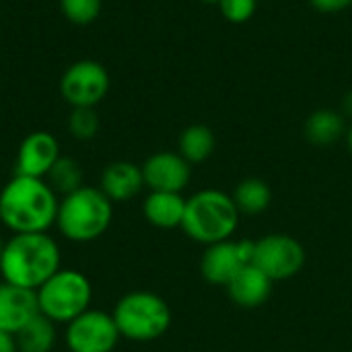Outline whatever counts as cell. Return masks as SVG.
Returning <instances> with one entry per match:
<instances>
[{"mask_svg": "<svg viewBox=\"0 0 352 352\" xmlns=\"http://www.w3.org/2000/svg\"><path fill=\"white\" fill-rule=\"evenodd\" d=\"M142 214L148 225L157 229H182L186 214V198L175 192H148L142 204Z\"/></svg>", "mask_w": 352, "mask_h": 352, "instance_id": "cell-16", "label": "cell"}, {"mask_svg": "<svg viewBox=\"0 0 352 352\" xmlns=\"http://www.w3.org/2000/svg\"><path fill=\"white\" fill-rule=\"evenodd\" d=\"M256 241L254 239H227L221 243L206 245L200 258V274L206 283L227 287L243 266L254 264Z\"/></svg>", "mask_w": 352, "mask_h": 352, "instance_id": "cell-9", "label": "cell"}, {"mask_svg": "<svg viewBox=\"0 0 352 352\" xmlns=\"http://www.w3.org/2000/svg\"><path fill=\"white\" fill-rule=\"evenodd\" d=\"M239 217L241 212L237 210L231 194L217 188H206L186 200L182 229L192 241L212 245L233 239L239 227Z\"/></svg>", "mask_w": 352, "mask_h": 352, "instance_id": "cell-3", "label": "cell"}, {"mask_svg": "<svg viewBox=\"0 0 352 352\" xmlns=\"http://www.w3.org/2000/svg\"><path fill=\"white\" fill-rule=\"evenodd\" d=\"M0 352H19L14 334H8V332L0 330Z\"/></svg>", "mask_w": 352, "mask_h": 352, "instance_id": "cell-26", "label": "cell"}, {"mask_svg": "<svg viewBox=\"0 0 352 352\" xmlns=\"http://www.w3.org/2000/svg\"><path fill=\"white\" fill-rule=\"evenodd\" d=\"M344 138H346V146H349V151L352 153V124L346 128V134H344Z\"/></svg>", "mask_w": 352, "mask_h": 352, "instance_id": "cell-28", "label": "cell"}, {"mask_svg": "<svg viewBox=\"0 0 352 352\" xmlns=\"http://www.w3.org/2000/svg\"><path fill=\"white\" fill-rule=\"evenodd\" d=\"M214 146H217L214 132L204 124H192V126L184 128V132L179 134V151L177 153L190 165H200L210 159V155L214 153Z\"/></svg>", "mask_w": 352, "mask_h": 352, "instance_id": "cell-19", "label": "cell"}, {"mask_svg": "<svg viewBox=\"0 0 352 352\" xmlns=\"http://www.w3.org/2000/svg\"><path fill=\"white\" fill-rule=\"evenodd\" d=\"M68 130L78 140H91L99 132V116L95 113V107H72Z\"/></svg>", "mask_w": 352, "mask_h": 352, "instance_id": "cell-22", "label": "cell"}, {"mask_svg": "<svg viewBox=\"0 0 352 352\" xmlns=\"http://www.w3.org/2000/svg\"><path fill=\"white\" fill-rule=\"evenodd\" d=\"M346 122L344 116L336 109L322 107L307 116L303 124L305 140L314 146H332L346 134Z\"/></svg>", "mask_w": 352, "mask_h": 352, "instance_id": "cell-17", "label": "cell"}, {"mask_svg": "<svg viewBox=\"0 0 352 352\" xmlns=\"http://www.w3.org/2000/svg\"><path fill=\"white\" fill-rule=\"evenodd\" d=\"M4 245H6V241H2V239H0V258H2V252H4Z\"/></svg>", "mask_w": 352, "mask_h": 352, "instance_id": "cell-29", "label": "cell"}, {"mask_svg": "<svg viewBox=\"0 0 352 352\" xmlns=\"http://www.w3.org/2000/svg\"><path fill=\"white\" fill-rule=\"evenodd\" d=\"M45 182L58 196H68L82 186V169L70 157H60L50 169Z\"/></svg>", "mask_w": 352, "mask_h": 352, "instance_id": "cell-21", "label": "cell"}, {"mask_svg": "<svg viewBox=\"0 0 352 352\" xmlns=\"http://www.w3.org/2000/svg\"><path fill=\"white\" fill-rule=\"evenodd\" d=\"M19 352H52L56 346V324L45 316H35L16 334Z\"/></svg>", "mask_w": 352, "mask_h": 352, "instance_id": "cell-20", "label": "cell"}, {"mask_svg": "<svg viewBox=\"0 0 352 352\" xmlns=\"http://www.w3.org/2000/svg\"><path fill=\"white\" fill-rule=\"evenodd\" d=\"M62 14L74 25H89L101 12V0H60Z\"/></svg>", "mask_w": 352, "mask_h": 352, "instance_id": "cell-23", "label": "cell"}, {"mask_svg": "<svg viewBox=\"0 0 352 352\" xmlns=\"http://www.w3.org/2000/svg\"><path fill=\"white\" fill-rule=\"evenodd\" d=\"M231 198H233V202L241 214L256 217V214H262L270 208L272 190L260 177H245L233 188Z\"/></svg>", "mask_w": 352, "mask_h": 352, "instance_id": "cell-18", "label": "cell"}, {"mask_svg": "<svg viewBox=\"0 0 352 352\" xmlns=\"http://www.w3.org/2000/svg\"><path fill=\"white\" fill-rule=\"evenodd\" d=\"M58 194L41 177L12 175L0 192V223L16 233H47L56 225Z\"/></svg>", "mask_w": 352, "mask_h": 352, "instance_id": "cell-1", "label": "cell"}, {"mask_svg": "<svg viewBox=\"0 0 352 352\" xmlns=\"http://www.w3.org/2000/svg\"><path fill=\"white\" fill-rule=\"evenodd\" d=\"M60 144L54 134L37 130L25 136L16 153L14 175H29L45 179L54 163L60 159Z\"/></svg>", "mask_w": 352, "mask_h": 352, "instance_id": "cell-12", "label": "cell"}, {"mask_svg": "<svg viewBox=\"0 0 352 352\" xmlns=\"http://www.w3.org/2000/svg\"><path fill=\"white\" fill-rule=\"evenodd\" d=\"M144 186L151 192H175L182 194L192 179V165L171 151H159L142 163Z\"/></svg>", "mask_w": 352, "mask_h": 352, "instance_id": "cell-11", "label": "cell"}, {"mask_svg": "<svg viewBox=\"0 0 352 352\" xmlns=\"http://www.w3.org/2000/svg\"><path fill=\"white\" fill-rule=\"evenodd\" d=\"M113 322L120 336L130 342H153L167 334L173 316L163 297L151 291H132L113 307Z\"/></svg>", "mask_w": 352, "mask_h": 352, "instance_id": "cell-5", "label": "cell"}, {"mask_svg": "<svg viewBox=\"0 0 352 352\" xmlns=\"http://www.w3.org/2000/svg\"><path fill=\"white\" fill-rule=\"evenodd\" d=\"M307 254L303 243L287 233H268L256 241L254 266L260 268L272 283L297 276L305 266Z\"/></svg>", "mask_w": 352, "mask_h": 352, "instance_id": "cell-7", "label": "cell"}, {"mask_svg": "<svg viewBox=\"0 0 352 352\" xmlns=\"http://www.w3.org/2000/svg\"><path fill=\"white\" fill-rule=\"evenodd\" d=\"M60 268V248L47 233H16L6 239L0 258V274L4 283L37 291Z\"/></svg>", "mask_w": 352, "mask_h": 352, "instance_id": "cell-2", "label": "cell"}, {"mask_svg": "<svg viewBox=\"0 0 352 352\" xmlns=\"http://www.w3.org/2000/svg\"><path fill=\"white\" fill-rule=\"evenodd\" d=\"M39 316L35 291L14 287L10 283H0V330L16 334L25 324Z\"/></svg>", "mask_w": 352, "mask_h": 352, "instance_id": "cell-13", "label": "cell"}, {"mask_svg": "<svg viewBox=\"0 0 352 352\" xmlns=\"http://www.w3.org/2000/svg\"><path fill=\"white\" fill-rule=\"evenodd\" d=\"M340 113H342L344 118H351V120H352V89H351V91H346V93L342 95V103H340Z\"/></svg>", "mask_w": 352, "mask_h": 352, "instance_id": "cell-27", "label": "cell"}, {"mask_svg": "<svg viewBox=\"0 0 352 352\" xmlns=\"http://www.w3.org/2000/svg\"><path fill=\"white\" fill-rule=\"evenodd\" d=\"M35 295L41 316L54 324H70L87 309H91L93 285L82 272L60 268L35 291Z\"/></svg>", "mask_w": 352, "mask_h": 352, "instance_id": "cell-6", "label": "cell"}, {"mask_svg": "<svg viewBox=\"0 0 352 352\" xmlns=\"http://www.w3.org/2000/svg\"><path fill=\"white\" fill-rule=\"evenodd\" d=\"M109 91V74L95 60H78L60 78V93L72 107H95Z\"/></svg>", "mask_w": 352, "mask_h": 352, "instance_id": "cell-10", "label": "cell"}, {"mask_svg": "<svg viewBox=\"0 0 352 352\" xmlns=\"http://www.w3.org/2000/svg\"><path fill=\"white\" fill-rule=\"evenodd\" d=\"M219 8L229 23L241 25L254 16L258 8V0H219Z\"/></svg>", "mask_w": 352, "mask_h": 352, "instance_id": "cell-24", "label": "cell"}, {"mask_svg": "<svg viewBox=\"0 0 352 352\" xmlns=\"http://www.w3.org/2000/svg\"><path fill=\"white\" fill-rule=\"evenodd\" d=\"M113 221V202L93 186L62 196L56 217L58 231L72 243H91L105 235Z\"/></svg>", "mask_w": 352, "mask_h": 352, "instance_id": "cell-4", "label": "cell"}, {"mask_svg": "<svg viewBox=\"0 0 352 352\" xmlns=\"http://www.w3.org/2000/svg\"><path fill=\"white\" fill-rule=\"evenodd\" d=\"M202 2H206V4H219V0H202Z\"/></svg>", "mask_w": 352, "mask_h": 352, "instance_id": "cell-30", "label": "cell"}, {"mask_svg": "<svg viewBox=\"0 0 352 352\" xmlns=\"http://www.w3.org/2000/svg\"><path fill=\"white\" fill-rule=\"evenodd\" d=\"M120 340L113 316L101 309H87L66 324V346L70 352H113Z\"/></svg>", "mask_w": 352, "mask_h": 352, "instance_id": "cell-8", "label": "cell"}, {"mask_svg": "<svg viewBox=\"0 0 352 352\" xmlns=\"http://www.w3.org/2000/svg\"><path fill=\"white\" fill-rule=\"evenodd\" d=\"M144 188L142 167L130 163V161H116L109 163L99 182V190L111 200V202H126L136 198Z\"/></svg>", "mask_w": 352, "mask_h": 352, "instance_id": "cell-15", "label": "cell"}, {"mask_svg": "<svg viewBox=\"0 0 352 352\" xmlns=\"http://www.w3.org/2000/svg\"><path fill=\"white\" fill-rule=\"evenodd\" d=\"M309 4L324 14H334V12H342L349 6H352V0H309Z\"/></svg>", "mask_w": 352, "mask_h": 352, "instance_id": "cell-25", "label": "cell"}, {"mask_svg": "<svg viewBox=\"0 0 352 352\" xmlns=\"http://www.w3.org/2000/svg\"><path fill=\"white\" fill-rule=\"evenodd\" d=\"M274 283L254 264H248L239 270V274L225 287L229 299L241 309H258L272 295Z\"/></svg>", "mask_w": 352, "mask_h": 352, "instance_id": "cell-14", "label": "cell"}]
</instances>
